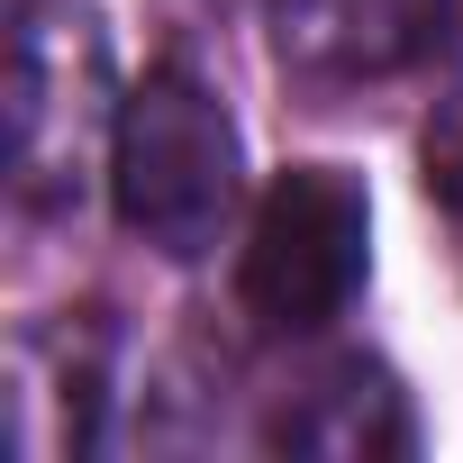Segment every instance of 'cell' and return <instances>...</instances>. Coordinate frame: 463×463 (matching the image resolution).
Segmentation results:
<instances>
[{"label": "cell", "mask_w": 463, "mask_h": 463, "mask_svg": "<svg viewBox=\"0 0 463 463\" xmlns=\"http://www.w3.org/2000/svg\"><path fill=\"white\" fill-rule=\"evenodd\" d=\"M273 454H309V463H409L418 454V409L391 382V364L336 354L318 373H300L273 418H264Z\"/></svg>", "instance_id": "cell-5"}, {"label": "cell", "mask_w": 463, "mask_h": 463, "mask_svg": "<svg viewBox=\"0 0 463 463\" xmlns=\"http://www.w3.org/2000/svg\"><path fill=\"white\" fill-rule=\"evenodd\" d=\"M373 273V200L345 164H291L264 182L255 227H246V255H237V291L264 327L309 336L327 318L354 309Z\"/></svg>", "instance_id": "cell-3"}, {"label": "cell", "mask_w": 463, "mask_h": 463, "mask_svg": "<svg viewBox=\"0 0 463 463\" xmlns=\"http://www.w3.org/2000/svg\"><path fill=\"white\" fill-rule=\"evenodd\" d=\"M418 173H427V200L463 227V91L427 109V137H418Z\"/></svg>", "instance_id": "cell-6"}, {"label": "cell", "mask_w": 463, "mask_h": 463, "mask_svg": "<svg viewBox=\"0 0 463 463\" xmlns=\"http://www.w3.org/2000/svg\"><path fill=\"white\" fill-rule=\"evenodd\" d=\"M118 100H109V28L82 0L10 10V191L28 218L82 209L91 173H109Z\"/></svg>", "instance_id": "cell-2"}, {"label": "cell", "mask_w": 463, "mask_h": 463, "mask_svg": "<svg viewBox=\"0 0 463 463\" xmlns=\"http://www.w3.org/2000/svg\"><path fill=\"white\" fill-rule=\"evenodd\" d=\"M237 191H246V155H237V118H227L218 82L182 55L155 64L118 100V137H109L118 227L173 264H200L218 227L237 218Z\"/></svg>", "instance_id": "cell-1"}, {"label": "cell", "mask_w": 463, "mask_h": 463, "mask_svg": "<svg viewBox=\"0 0 463 463\" xmlns=\"http://www.w3.org/2000/svg\"><path fill=\"white\" fill-rule=\"evenodd\" d=\"M273 37L309 82L463 73V0H273Z\"/></svg>", "instance_id": "cell-4"}]
</instances>
